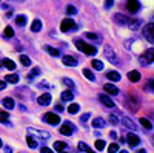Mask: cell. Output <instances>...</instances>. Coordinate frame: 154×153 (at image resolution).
Segmentation results:
<instances>
[{
	"instance_id": "cell-14",
	"label": "cell",
	"mask_w": 154,
	"mask_h": 153,
	"mask_svg": "<svg viewBox=\"0 0 154 153\" xmlns=\"http://www.w3.org/2000/svg\"><path fill=\"white\" fill-rule=\"evenodd\" d=\"M99 99H100V102H102L103 105H106V107H109V108H114V102L109 99V96H106V94H100Z\"/></svg>"
},
{
	"instance_id": "cell-47",
	"label": "cell",
	"mask_w": 154,
	"mask_h": 153,
	"mask_svg": "<svg viewBox=\"0 0 154 153\" xmlns=\"http://www.w3.org/2000/svg\"><path fill=\"white\" fill-rule=\"evenodd\" d=\"M114 5V2H112V0H108V2H105V8H111Z\"/></svg>"
},
{
	"instance_id": "cell-50",
	"label": "cell",
	"mask_w": 154,
	"mask_h": 153,
	"mask_svg": "<svg viewBox=\"0 0 154 153\" xmlns=\"http://www.w3.org/2000/svg\"><path fill=\"white\" fill-rule=\"evenodd\" d=\"M3 150H5V153H12V150H11V147H5Z\"/></svg>"
},
{
	"instance_id": "cell-28",
	"label": "cell",
	"mask_w": 154,
	"mask_h": 153,
	"mask_svg": "<svg viewBox=\"0 0 154 153\" xmlns=\"http://www.w3.org/2000/svg\"><path fill=\"white\" fill-rule=\"evenodd\" d=\"M72 99H74L72 91L66 90V91H63V93H62V100H72Z\"/></svg>"
},
{
	"instance_id": "cell-45",
	"label": "cell",
	"mask_w": 154,
	"mask_h": 153,
	"mask_svg": "<svg viewBox=\"0 0 154 153\" xmlns=\"http://www.w3.org/2000/svg\"><path fill=\"white\" fill-rule=\"evenodd\" d=\"M89 118H91V114H89V113H85V114H83V116L80 118V121H82V122H86V121H88Z\"/></svg>"
},
{
	"instance_id": "cell-5",
	"label": "cell",
	"mask_w": 154,
	"mask_h": 153,
	"mask_svg": "<svg viewBox=\"0 0 154 153\" xmlns=\"http://www.w3.org/2000/svg\"><path fill=\"white\" fill-rule=\"evenodd\" d=\"M43 121H45V122H48L49 125H57V124H60V118H59V114L51 113V111L43 114Z\"/></svg>"
},
{
	"instance_id": "cell-42",
	"label": "cell",
	"mask_w": 154,
	"mask_h": 153,
	"mask_svg": "<svg viewBox=\"0 0 154 153\" xmlns=\"http://www.w3.org/2000/svg\"><path fill=\"white\" fill-rule=\"evenodd\" d=\"M9 119V114L6 113V111H2L0 113V122H6Z\"/></svg>"
},
{
	"instance_id": "cell-54",
	"label": "cell",
	"mask_w": 154,
	"mask_h": 153,
	"mask_svg": "<svg viewBox=\"0 0 154 153\" xmlns=\"http://www.w3.org/2000/svg\"><path fill=\"white\" fill-rule=\"evenodd\" d=\"M119 153H128V151H126V150H122V151H119Z\"/></svg>"
},
{
	"instance_id": "cell-8",
	"label": "cell",
	"mask_w": 154,
	"mask_h": 153,
	"mask_svg": "<svg viewBox=\"0 0 154 153\" xmlns=\"http://www.w3.org/2000/svg\"><path fill=\"white\" fill-rule=\"evenodd\" d=\"M63 136H71L74 133V125L71 122H65L62 127H60V130H59Z\"/></svg>"
},
{
	"instance_id": "cell-15",
	"label": "cell",
	"mask_w": 154,
	"mask_h": 153,
	"mask_svg": "<svg viewBox=\"0 0 154 153\" xmlns=\"http://www.w3.org/2000/svg\"><path fill=\"white\" fill-rule=\"evenodd\" d=\"M114 20H116V23H119V25H126V27H128V22H130V19L125 17L123 14H116V16H114Z\"/></svg>"
},
{
	"instance_id": "cell-51",
	"label": "cell",
	"mask_w": 154,
	"mask_h": 153,
	"mask_svg": "<svg viewBox=\"0 0 154 153\" xmlns=\"http://www.w3.org/2000/svg\"><path fill=\"white\" fill-rule=\"evenodd\" d=\"M111 138L116 139V138H117V133H116V132H111Z\"/></svg>"
},
{
	"instance_id": "cell-9",
	"label": "cell",
	"mask_w": 154,
	"mask_h": 153,
	"mask_svg": "<svg viewBox=\"0 0 154 153\" xmlns=\"http://www.w3.org/2000/svg\"><path fill=\"white\" fill-rule=\"evenodd\" d=\"M126 142H128V145H130V147H137L140 144V138L137 135H134V133H128Z\"/></svg>"
},
{
	"instance_id": "cell-2",
	"label": "cell",
	"mask_w": 154,
	"mask_h": 153,
	"mask_svg": "<svg viewBox=\"0 0 154 153\" xmlns=\"http://www.w3.org/2000/svg\"><path fill=\"white\" fill-rule=\"evenodd\" d=\"M139 62L142 63V65H149V63H152L154 62V48H149L143 54H140Z\"/></svg>"
},
{
	"instance_id": "cell-48",
	"label": "cell",
	"mask_w": 154,
	"mask_h": 153,
	"mask_svg": "<svg viewBox=\"0 0 154 153\" xmlns=\"http://www.w3.org/2000/svg\"><path fill=\"white\" fill-rule=\"evenodd\" d=\"M5 88H6V82L0 81V91H2V90H5Z\"/></svg>"
},
{
	"instance_id": "cell-27",
	"label": "cell",
	"mask_w": 154,
	"mask_h": 153,
	"mask_svg": "<svg viewBox=\"0 0 154 153\" xmlns=\"http://www.w3.org/2000/svg\"><path fill=\"white\" fill-rule=\"evenodd\" d=\"M19 59H20V62H22V65H23V67H29V65H31V59H29L28 56L20 54V57H19Z\"/></svg>"
},
{
	"instance_id": "cell-4",
	"label": "cell",
	"mask_w": 154,
	"mask_h": 153,
	"mask_svg": "<svg viewBox=\"0 0 154 153\" xmlns=\"http://www.w3.org/2000/svg\"><path fill=\"white\" fill-rule=\"evenodd\" d=\"M75 28H77V25H75V22H74L72 19H65V20L60 23V31H63V33L72 31V30H75Z\"/></svg>"
},
{
	"instance_id": "cell-17",
	"label": "cell",
	"mask_w": 154,
	"mask_h": 153,
	"mask_svg": "<svg viewBox=\"0 0 154 153\" xmlns=\"http://www.w3.org/2000/svg\"><path fill=\"white\" fill-rule=\"evenodd\" d=\"M122 124L126 127V129H130V130H133V132L136 130V124H134L130 118H123V119H122Z\"/></svg>"
},
{
	"instance_id": "cell-52",
	"label": "cell",
	"mask_w": 154,
	"mask_h": 153,
	"mask_svg": "<svg viewBox=\"0 0 154 153\" xmlns=\"http://www.w3.org/2000/svg\"><path fill=\"white\" fill-rule=\"evenodd\" d=\"M136 153H146V151H145V148H139V150H136Z\"/></svg>"
},
{
	"instance_id": "cell-16",
	"label": "cell",
	"mask_w": 154,
	"mask_h": 153,
	"mask_svg": "<svg viewBox=\"0 0 154 153\" xmlns=\"http://www.w3.org/2000/svg\"><path fill=\"white\" fill-rule=\"evenodd\" d=\"M43 48H45L46 53H49L53 57H59V56H60V51H59L57 48H53V46H49V45H45Z\"/></svg>"
},
{
	"instance_id": "cell-26",
	"label": "cell",
	"mask_w": 154,
	"mask_h": 153,
	"mask_svg": "<svg viewBox=\"0 0 154 153\" xmlns=\"http://www.w3.org/2000/svg\"><path fill=\"white\" fill-rule=\"evenodd\" d=\"M65 148H66V144L65 142H62V141H56L54 142V150L56 151H63Z\"/></svg>"
},
{
	"instance_id": "cell-37",
	"label": "cell",
	"mask_w": 154,
	"mask_h": 153,
	"mask_svg": "<svg viewBox=\"0 0 154 153\" xmlns=\"http://www.w3.org/2000/svg\"><path fill=\"white\" fill-rule=\"evenodd\" d=\"M79 105H77V104H71L69 107H68V113H71V114H75L77 111H79Z\"/></svg>"
},
{
	"instance_id": "cell-18",
	"label": "cell",
	"mask_w": 154,
	"mask_h": 153,
	"mask_svg": "<svg viewBox=\"0 0 154 153\" xmlns=\"http://www.w3.org/2000/svg\"><path fill=\"white\" fill-rule=\"evenodd\" d=\"M106 78H108L109 81L119 82V81H120V74H119L117 71H108V73H106Z\"/></svg>"
},
{
	"instance_id": "cell-24",
	"label": "cell",
	"mask_w": 154,
	"mask_h": 153,
	"mask_svg": "<svg viewBox=\"0 0 154 153\" xmlns=\"http://www.w3.org/2000/svg\"><path fill=\"white\" fill-rule=\"evenodd\" d=\"M83 76L88 79V81H91V82H94L96 81V76H94V73L91 71V70H88V68H85L83 70Z\"/></svg>"
},
{
	"instance_id": "cell-13",
	"label": "cell",
	"mask_w": 154,
	"mask_h": 153,
	"mask_svg": "<svg viewBox=\"0 0 154 153\" xmlns=\"http://www.w3.org/2000/svg\"><path fill=\"white\" fill-rule=\"evenodd\" d=\"M103 88H105V91H106V93H109L111 96H117V94H119L117 87H114L112 84H105V85H103Z\"/></svg>"
},
{
	"instance_id": "cell-40",
	"label": "cell",
	"mask_w": 154,
	"mask_h": 153,
	"mask_svg": "<svg viewBox=\"0 0 154 153\" xmlns=\"http://www.w3.org/2000/svg\"><path fill=\"white\" fill-rule=\"evenodd\" d=\"M65 11H66V14H69V16H72V14H75V12H77V9H75L72 5H68Z\"/></svg>"
},
{
	"instance_id": "cell-36",
	"label": "cell",
	"mask_w": 154,
	"mask_h": 153,
	"mask_svg": "<svg viewBox=\"0 0 154 153\" xmlns=\"http://www.w3.org/2000/svg\"><path fill=\"white\" fill-rule=\"evenodd\" d=\"M94 145H96V150H103L106 144H105V141H102V139H97Z\"/></svg>"
},
{
	"instance_id": "cell-32",
	"label": "cell",
	"mask_w": 154,
	"mask_h": 153,
	"mask_svg": "<svg viewBox=\"0 0 154 153\" xmlns=\"http://www.w3.org/2000/svg\"><path fill=\"white\" fill-rule=\"evenodd\" d=\"M12 36H14V30H12L11 27H6L5 31H3V37H6V39H11Z\"/></svg>"
},
{
	"instance_id": "cell-12",
	"label": "cell",
	"mask_w": 154,
	"mask_h": 153,
	"mask_svg": "<svg viewBox=\"0 0 154 153\" xmlns=\"http://www.w3.org/2000/svg\"><path fill=\"white\" fill-rule=\"evenodd\" d=\"M37 102H38L40 105H48L49 102H51V94H49V93H43L42 96L37 97Z\"/></svg>"
},
{
	"instance_id": "cell-10",
	"label": "cell",
	"mask_w": 154,
	"mask_h": 153,
	"mask_svg": "<svg viewBox=\"0 0 154 153\" xmlns=\"http://www.w3.org/2000/svg\"><path fill=\"white\" fill-rule=\"evenodd\" d=\"M126 9L131 12V14H136V12L140 9V2L137 0H130V2L126 3Z\"/></svg>"
},
{
	"instance_id": "cell-22",
	"label": "cell",
	"mask_w": 154,
	"mask_h": 153,
	"mask_svg": "<svg viewBox=\"0 0 154 153\" xmlns=\"http://www.w3.org/2000/svg\"><path fill=\"white\" fill-rule=\"evenodd\" d=\"M42 30V22L38 20V19H35L34 22H32V25H31V31L32 33H38Z\"/></svg>"
},
{
	"instance_id": "cell-1",
	"label": "cell",
	"mask_w": 154,
	"mask_h": 153,
	"mask_svg": "<svg viewBox=\"0 0 154 153\" xmlns=\"http://www.w3.org/2000/svg\"><path fill=\"white\" fill-rule=\"evenodd\" d=\"M75 46H77V49H79V51H82V53H85L88 56H96L97 54V48L96 46L89 45V43H85L80 39H75Z\"/></svg>"
},
{
	"instance_id": "cell-21",
	"label": "cell",
	"mask_w": 154,
	"mask_h": 153,
	"mask_svg": "<svg viewBox=\"0 0 154 153\" xmlns=\"http://www.w3.org/2000/svg\"><path fill=\"white\" fill-rule=\"evenodd\" d=\"M128 79L131 82H139L140 81V73L139 71H130L128 73Z\"/></svg>"
},
{
	"instance_id": "cell-38",
	"label": "cell",
	"mask_w": 154,
	"mask_h": 153,
	"mask_svg": "<svg viewBox=\"0 0 154 153\" xmlns=\"http://www.w3.org/2000/svg\"><path fill=\"white\" fill-rule=\"evenodd\" d=\"M119 151V145L116 144V142H112V144H109V147H108V153H117Z\"/></svg>"
},
{
	"instance_id": "cell-31",
	"label": "cell",
	"mask_w": 154,
	"mask_h": 153,
	"mask_svg": "<svg viewBox=\"0 0 154 153\" xmlns=\"http://www.w3.org/2000/svg\"><path fill=\"white\" fill-rule=\"evenodd\" d=\"M3 65H5L8 70H16V63L12 62L11 59H5V60H3Z\"/></svg>"
},
{
	"instance_id": "cell-35",
	"label": "cell",
	"mask_w": 154,
	"mask_h": 153,
	"mask_svg": "<svg viewBox=\"0 0 154 153\" xmlns=\"http://www.w3.org/2000/svg\"><path fill=\"white\" fill-rule=\"evenodd\" d=\"M93 68H96V70H103V63H102L100 60H97V59H94L93 60Z\"/></svg>"
},
{
	"instance_id": "cell-11",
	"label": "cell",
	"mask_w": 154,
	"mask_h": 153,
	"mask_svg": "<svg viewBox=\"0 0 154 153\" xmlns=\"http://www.w3.org/2000/svg\"><path fill=\"white\" fill-rule=\"evenodd\" d=\"M62 62H63V65H66V67H77V63H79V60L74 59L72 56H63Z\"/></svg>"
},
{
	"instance_id": "cell-44",
	"label": "cell",
	"mask_w": 154,
	"mask_h": 153,
	"mask_svg": "<svg viewBox=\"0 0 154 153\" xmlns=\"http://www.w3.org/2000/svg\"><path fill=\"white\" fill-rule=\"evenodd\" d=\"M37 74H40V68H34V70H32V73H31V74H28V79H32L34 76H37Z\"/></svg>"
},
{
	"instance_id": "cell-49",
	"label": "cell",
	"mask_w": 154,
	"mask_h": 153,
	"mask_svg": "<svg viewBox=\"0 0 154 153\" xmlns=\"http://www.w3.org/2000/svg\"><path fill=\"white\" fill-rule=\"evenodd\" d=\"M56 110H57L59 113H62V111H63V110H65V108H63L62 105H57V107H56Z\"/></svg>"
},
{
	"instance_id": "cell-7",
	"label": "cell",
	"mask_w": 154,
	"mask_h": 153,
	"mask_svg": "<svg viewBox=\"0 0 154 153\" xmlns=\"http://www.w3.org/2000/svg\"><path fill=\"white\" fill-rule=\"evenodd\" d=\"M28 133H29V136H31V135H35V136L42 138V139H48V138L51 136L46 130H38V129H34V127H29V129H28Z\"/></svg>"
},
{
	"instance_id": "cell-41",
	"label": "cell",
	"mask_w": 154,
	"mask_h": 153,
	"mask_svg": "<svg viewBox=\"0 0 154 153\" xmlns=\"http://www.w3.org/2000/svg\"><path fill=\"white\" fill-rule=\"evenodd\" d=\"M62 82L65 84L66 87H69V88H74V82H72L71 79H68V78H63V79H62Z\"/></svg>"
},
{
	"instance_id": "cell-6",
	"label": "cell",
	"mask_w": 154,
	"mask_h": 153,
	"mask_svg": "<svg viewBox=\"0 0 154 153\" xmlns=\"http://www.w3.org/2000/svg\"><path fill=\"white\" fill-rule=\"evenodd\" d=\"M103 54H105V59H108L111 63H117V56H116V53L112 51L111 46L105 45V48H103Z\"/></svg>"
},
{
	"instance_id": "cell-46",
	"label": "cell",
	"mask_w": 154,
	"mask_h": 153,
	"mask_svg": "<svg viewBox=\"0 0 154 153\" xmlns=\"http://www.w3.org/2000/svg\"><path fill=\"white\" fill-rule=\"evenodd\" d=\"M40 153H54V151L51 150V148H48V147H42L40 148Z\"/></svg>"
},
{
	"instance_id": "cell-29",
	"label": "cell",
	"mask_w": 154,
	"mask_h": 153,
	"mask_svg": "<svg viewBox=\"0 0 154 153\" xmlns=\"http://www.w3.org/2000/svg\"><path fill=\"white\" fill-rule=\"evenodd\" d=\"M26 142H28V147H29V148H32V150H34V148H37V145H38V144H37V141H35V139H34L32 136H28V138H26Z\"/></svg>"
},
{
	"instance_id": "cell-33",
	"label": "cell",
	"mask_w": 154,
	"mask_h": 153,
	"mask_svg": "<svg viewBox=\"0 0 154 153\" xmlns=\"http://www.w3.org/2000/svg\"><path fill=\"white\" fill-rule=\"evenodd\" d=\"M16 23L19 25V27H25V23H26V17H25V16H17L16 17Z\"/></svg>"
},
{
	"instance_id": "cell-30",
	"label": "cell",
	"mask_w": 154,
	"mask_h": 153,
	"mask_svg": "<svg viewBox=\"0 0 154 153\" xmlns=\"http://www.w3.org/2000/svg\"><path fill=\"white\" fill-rule=\"evenodd\" d=\"M140 124H142L146 130H151V129H152V124H151L149 119H146V118H140Z\"/></svg>"
},
{
	"instance_id": "cell-19",
	"label": "cell",
	"mask_w": 154,
	"mask_h": 153,
	"mask_svg": "<svg viewBox=\"0 0 154 153\" xmlns=\"http://www.w3.org/2000/svg\"><path fill=\"white\" fill-rule=\"evenodd\" d=\"M77 148H79V151H86V153H94V150L93 148H89L88 147V144L86 142H79V144H77Z\"/></svg>"
},
{
	"instance_id": "cell-25",
	"label": "cell",
	"mask_w": 154,
	"mask_h": 153,
	"mask_svg": "<svg viewBox=\"0 0 154 153\" xmlns=\"http://www.w3.org/2000/svg\"><path fill=\"white\" fill-rule=\"evenodd\" d=\"M105 121L102 119V118H96V119H93V127H96V129H102V127H105Z\"/></svg>"
},
{
	"instance_id": "cell-55",
	"label": "cell",
	"mask_w": 154,
	"mask_h": 153,
	"mask_svg": "<svg viewBox=\"0 0 154 153\" xmlns=\"http://www.w3.org/2000/svg\"><path fill=\"white\" fill-rule=\"evenodd\" d=\"M0 145H2V139H0Z\"/></svg>"
},
{
	"instance_id": "cell-53",
	"label": "cell",
	"mask_w": 154,
	"mask_h": 153,
	"mask_svg": "<svg viewBox=\"0 0 154 153\" xmlns=\"http://www.w3.org/2000/svg\"><path fill=\"white\" fill-rule=\"evenodd\" d=\"M151 141H152V144H154V135L151 136Z\"/></svg>"
},
{
	"instance_id": "cell-20",
	"label": "cell",
	"mask_w": 154,
	"mask_h": 153,
	"mask_svg": "<svg viewBox=\"0 0 154 153\" xmlns=\"http://www.w3.org/2000/svg\"><path fill=\"white\" fill-rule=\"evenodd\" d=\"M2 105L5 107V108H8V110H11V108H14V100H12L11 97H5L3 100H2Z\"/></svg>"
},
{
	"instance_id": "cell-43",
	"label": "cell",
	"mask_w": 154,
	"mask_h": 153,
	"mask_svg": "<svg viewBox=\"0 0 154 153\" xmlns=\"http://www.w3.org/2000/svg\"><path fill=\"white\" fill-rule=\"evenodd\" d=\"M109 122L114 124V125H116V124H119V122H120V121H119V116H116V114H111V116H109Z\"/></svg>"
},
{
	"instance_id": "cell-23",
	"label": "cell",
	"mask_w": 154,
	"mask_h": 153,
	"mask_svg": "<svg viewBox=\"0 0 154 153\" xmlns=\"http://www.w3.org/2000/svg\"><path fill=\"white\" fill-rule=\"evenodd\" d=\"M5 82H9V84H17V82H19V74H6Z\"/></svg>"
},
{
	"instance_id": "cell-39",
	"label": "cell",
	"mask_w": 154,
	"mask_h": 153,
	"mask_svg": "<svg viewBox=\"0 0 154 153\" xmlns=\"http://www.w3.org/2000/svg\"><path fill=\"white\" fill-rule=\"evenodd\" d=\"M145 90H148V91H154V81H152V79H149V81L146 82Z\"/></svg>"
},
{
	"instance_id": "cell-34",
	"label": "cell",
	"mask_w": 154,
	"mask_h": 153,
	"mask_svg": "<svg viewBox=\"0 0 154 153\" xmlns=\"http://www.w3.org/2000/svg\"><path fill=\"white\" fill-rule=\"evenodd\" d=\"M86 37H88L89 40H94V42H100V40H102L100 37H99L97 34H94V33H86Z\"/></svg>"
},
{
	"instance_id": "cell-3",
	"label": "cell",
	"mask_w": 154,
	"mask_h": 153,
	"mask_svg": "<svg viewBox=\"0 0 154 153\" xmlns=\"http://www.w3.org/2000/svg\"><path fill=\"white\" fill-rule=\"evenodd\" d=\"M143 37L154 45V23H148L143 27Z\"/></svg>"
}]
</instances>
